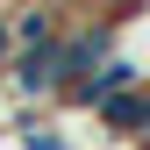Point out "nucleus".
<instances>
[{
    "label": "nucleus",
    "mask_w": 150,
    "mask_h": 150,
    "mask_svg": "<svg viewBox=\"0 0 150 150\" xmlns=\"http://www.w3.org/2000/svg\"><path fill=\"white\" fill-rule=\"evenodd\" d=\"M14 64V43H7V14H0V71Z\"/></svg>",
    "instance_id": "nucleus-2"
},
{
    "label": "nucleus",
    "mask_w": 150,
    "mask_h": 150,
    "mask_svg": "<svg viewBox=\"0 0 150 150\" xmlns=\"http://www.w3.org/2000/svg\"><path fill=\"white\" fill-rule=\"evenodd\" d=\"M0 100H7V86H0Z\"/></svg>",
    "instance_id": "nucleus-4"
},
{
    "label": "nucleus",
    "mask_w": 150,
    "mask_h": 150,
    "mask_svg": "<svg viewBox=\"0 0 150 150\" xmlns=\"http://www.w3.org/2000/svg\"><path fill=\"white\" fill-rule=\"evenodd\" d=\"M129 150H150V136H143V143H129Z\"/></svg>",
    "instance_id": "nucleus-3"
},
{
    "label": "nucleus",
    "mask_w": 150,
    "mask_h": 150,
    "mask_svg": "<svg viewBox=\"0 0 150 150\" xmlns=\"http://www.w3.org/2000/svg\"><path fill=\"white\" fill-rule=\"evenodd\" d=\"M93 122H100V136H107V143H143V136H150V79H143V86H129V93H115Z\"/></svg>",
    "instance_id": "nucleus-1"
}]
</instances>
